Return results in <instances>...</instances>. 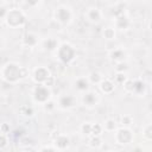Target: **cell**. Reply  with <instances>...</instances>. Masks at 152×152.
<instances>
[{
	"instance_id": "cell-1",
	"label": "cell",
	"mask_w": 152,
	"mask_h": 152,
	"mask_svg": "<svg viewBox=\"0 0 152 152\" xmlns=\"http://www.w3.org/2000/svg\"><path fill=\"white\" fill-rule=\"evenodd\" d=\"M0 76L5 82L10 84H15L28 76V70L25 66L19 65L18 63L10 62L1 68Z\"/></svg>"
},
{
	"instance_id": "cell-2",
	"label": "cell",
	"mask_w": 152,
	"mask_h": 152,
	"mask_svg": "<svg viewBox=\"0 0 152 152\" xmlns=\"http://www.w3.org/2000/svg\"><path fill=\"white\" fill-rule=\"evenodd\" d=\"M5 23L7 26L12 27V28H18L21 27L26 24V15L23 12L21 8H11L7 12V15L5 18Z\"/></svg>"
},
{
	"instance_id": "cell-3",
	"label": "cell",
	"mask_w": 152,
	"mask_h": 152,
	"mask_svg": "<svg viewBox=\"0 0 152 152\" xmlns=\"http://www.w3.org/2000/svg\"><path fill=\"white\" fill-rule=\"evenodd\" d=\"M56 56L63 64H70L76 58V49L69 43H62L56 51Z\"/></svg>"
},
{
	"instance_id": "cell-4",
	"label": "cell",
	"mask_w": 152,
	"mask_h": 152,
	"mask_svg": "<svg viewBox=\"0 0 152 152\" xmlns=\"http://www.w3.org/2000/svg\"><path fill=\"white\" fill-rule=\"evenodd\" d=\"M72 18H74V13H72L71 8L66 5H61L55 10L53 19L61 25L70 24L72 21Z\"/></svg>"
},
{
	"instance_id": "cell-5",
	"label": "cell",
	"mask_w": 152,
	"mask_h": 152,
	"mask_svg": "<svg viewBox=\"0 0 152 152\" xmlns=\"http://www.w3.org/2000/svg\"><path fill=\"white\" fill-rule=\"evenodd\" d=\"M32 99L36 103H39L43 106L49 100H51L50 88L45 87L44 84H36V87L33 88V91H32Z\"/></svg>"
},
{
	"instance_id": "cell-6",
	"label": "cell",
	"mask_w": 152,
	"mask_h": 152,
	"mask_svg": "<svg viewBox=\"0 0 152 152\" xmlns=\"http://www.w3.org/2000/svg\"><path fill=\"white\" fill-rule=\"evenodd\" d=\"M133 139H134V134L131 128L121 127V128H116V131L114 132V140L119 145H128L133 141Z\"/></svg>"
},
{
	"instance_id": "cell-7",
	"label": "cell",
	"mask_w": 152,
	"mask_h": 152,
	"mask_svg": "<svg viewBox=\"0 0 152 152\" xmlns=\"http://www.w3.org/2000/svg\"><path fill=\"white\" fill-rule=\"evenodd\" d=\"M51 76V71L49 68L44 65H39L32 71V80L36 84H44V82Z\"/></svg>"
},
{
	"instance_id": "cell-8",
	"label": "cell",
	"mask_w": 152,
	"mask_h": 152,
	"mask_svg": "<svg viewBox=\"0 0 152 152\" xmlns=\"http://www.w3.org/2000/svg\"><path fill=\"white\" fill-rule=\"evenodd\" d=\"M81 101H82V104L86 106L87 108H93V107H95L99 103L100 97H99V95H97L96 91L89 89L88 91H86V93L82 94Z\"/></svg>"
},
{
	"instance_id": "cell-9",
	"label": "cell",
	"mask_w": 152,
	"mask_h": 152,
	"mask_svg": "<svg viewBox=\"0 0 152 152\" xmlns=\"http://www.w3.org/2000/svg\"><path fill=\"white\" fill-rule=\"evenodd\" d=\"M84 17L87 18L88 21H90V23H93V24H97V23H100V21L102 20V18H103V12H102L99 7L91 6V7L87 8V11H86V13H84Z\"/></svg>"
},
{
	"instance_id": "cell-10",
	"label": "cell",
	"mask_w": 152,
	"mask_h": 152,
	"mask_svg": "<svg viewBox=\"0 0 152 152\" xmlns=\"http://www.w3.org/2000/svg\"><path fill=\"white\" fill-rule=\"evenodd\" d=\"M77 103V100L74 95H69V94H65V95H61L58 97V101H57V106L61 108V109H70L72 107H75Z\"/></svg>"
},
{
	"instance_id": "cell-11",
	"label": "cell",
	"mask_w": 152,
	"mask_h": 152,
	"mask_svg": "<svg viewBox=\"0 0 152 152\" xmlns=\"http://www.w3.org/2000/svg\"><path fill=\"white\" fill-rule=\"evenodd\" d=\"M129 26H131V19L126 13L114 17V28L115 30L125 31V30L129 28Z\"/></svg>"
},
{
	"instance_id": "cell-12",
	"label": "cell",
	"mask_w": 152,
	"mask_h": 152,
	"mask_svg": "<svg viewBox=\"0 0 152 152\" xmlns=\"http://www.w3.org/2000/svg\"><path fill=\"white\" fill-rule=\"evenodd\" d=\"M70 146V138L66 134H57V137L53 139V147L59 152L64 151Z\"/></svg>"
},
{
	"instance_id": "cell-13",
	"label": "cell",
	"mask_w": 152,
	"mask_h": 152,
	"mask_svg": "<svg viewBox=\"0 0 152 152\" xmlns=\"http://www.w3.org/2000/svg\"><path fill=\"white\" fill-rule=\"evenodd\" d=\"M126 57H127V53L122 48H114L109 51V58L110 61L115 62V64L126 62Z\"/></svg>"
},
{
	"instance_id": "cell-14",
	"label": "cell",
	"mask_w": 152,
	"mask_h": 152,
	"mask_svg": "<svg viewBox=\"0 0 152 152\" xmlns=\"http://www.w3.org/2000/svg\"><path fill=\"white\" fill-rule=\"evenodd\" d=\"M21 44L26 48H34L38 44V36L33 32H27L21 39Z\"/></svg>"
},
{
	"instance_id": "cell-15",
	"label": "cell",
	"mask_w": 152,
	"mask_h": 152,
	"mask_svg": "<svg viewBox=\"0 0 152 152\" xmlns=\"http://www.w3.org/2000/svg\"><path fill=\"white\" fill-rule=\"evenodd\" d=\"M75 88L80 91V93H86L90 89V83L88 81V77L87 76H81L78 78H76L75 81Z\"/></svg>"
},
{
	"instance_id": "cell-16",
	"label": "cell",
	"mask_w": 152,
	"mask_h": 152,
	"mask_svg": "<svg viewBox=\"0 0 152 152\" xmlns=\"http://www.w3.org/2000/svg\"><path fill=\"white\" fill-rule=\"evenodd\" d=\"M99 87H100V90H101L103 94H107V95L112 94V93L115 90V83H114L112 80H109V78H103V80L100 82Z\"/></svg>"
},
{
	"instance_id": "cell-17",
	"label": "cell",
	"mask_w": 152,
	"mask_h": 152,
	"mask_svg": "<svg viewBox=\"0 0 152 152\" xmlns=\"http://www.w3.org/2000/svg\"><path fill=\"white\" fill-rule=\"evenodd\" d=\"M43 46H44V49L46 51H50V52H53L55 51L56 52L57 49H58V46H59V43H58V40L56 38L50 37V38H46V39L43 40Z\"/></svg>"
},
{
	"instance_id": "cell-18",
	"label": "cell",
	"mask_w": 152,
	"mask_h": 152,
	"mask_svg": "<svg viewBox=\"0 0 152 152\" xmlns=\"http://www.w3.org/2000/svg\"><path fill=\"white\" fill-rule=\"evenodd\" d=\"M146 93V86L142 80H133V91L132 94L142 96Z\"/></svg>"
},
{
	"instance_id": "cell-19",
	"label": "cell",
	"mask_w": 152,
	"mask_h": 152,
	"mask_svg": "<svg viewBox=\"0 0 152 152\" xmlns=\"http://www.w3.org/2000/svg\"><path fill=\"white\" fill-rule=\"evenodd\" d=\"M103 144V140H102V137L101 135H90L89 137V140H88V145L91 147V148H100Z\"/></svg>"
},
{
	"instance_id": "cell-20",
	"label": "cell",
	"mask_w": 152,
	"mask_h": 152,
	"mask_svg": "<svg viewBox=\"0 0 152 152\" xmlns=\"http://www.w3.org/2000/svg\"><path fill=\"white\" fill-rule=\"evenodd\" d=\"M102 37L107 40H114L116 37V30L112 26H107L102 31Z\"/></svg>"
},
{
	"instance_id": "cell-21",
	"label": "cell",
	"mask_w": 152,
	"mask_h": 152,
	"mask_svg": "<svg viewBox=\"0 0 152 152\" xmlns=\"http://www.w3.org/2000/svg\"><path fill=\"white\" fill-rule=\"evenodd\" d=\"M87 77H88V81H89L90 84H100V82L104 78V77L102 76V74L99 72V71H93V72H90Z\"/></svg>"
},
{
	"instance_id": "cell-22",
	"label": "cell",
	"mask_w": 152,
	"mask_h": 152,
	"mask_svg": "<svg viewBox=\"0 0 152 152\" xmlns=\"http://www.w3.org/2000/svg\"><path fill=\"white\" fill-rule=\"evenodd\" d=\"M116 121L114 120V119H112V118H109V119H107L106 121H104V124L102 125V128H103V131H106V132H115L116 131Z\"/></svg>"
},
{
	"instance_id": "cell-23",
	"label": "cell",
	"mask_w": 152,
	"mask_h": 152,
	"mask_svg": "<svg viewBox=\"0 0 152 152\" xmlns=\"http://www.w3.org/2000/svg\"><path fill=\"white\" fill-rule=\"evenodd\" d=\"M19 113H20L23 116L31 118V116H33V114H34V109H33L31 106L24 104V106H21V107L19 108Z\"/></svg>"
},
{
	"instance_id": "cell-24",
	"label": "cell",
	"mask_w": 152,
	"mask_h": 152,
	"mask_svg": "<svg viewBox=\"0 0 152 152\" xmlns=\"http://www.w3.org/2000/svg\"><path fill=\"white\" fill-rule=\"evenodd\" d=\"M91 125H93L91 122H83L80 127L81 133L86 137H90L91 135Z\"/></svg>"
},
{
	"instance_id": "cell-25",
	"label": "cell",
	"mask_w": 152,
	"mask_h": 152,
	"mask_svg": "<svg viewBox=\"0 0 152 152\" xmlns=\"http://www.w3.org/2000/svg\"><path fill=\"white\" fill-rule=\"evenodd\" d=\"M142 137H144L145 140L151 141V139H152V125L151 124H147L142 128Z\"/></svg>"
},
{
	"instance_id": "cell-26",
	"label": "cell",
	"mask_w": 152,
	"mask_h": 152,
	"mask_svg": "<svg viewBox=\"0 0 152 152\" xmlns=\"http://www.w3.org/2000/svg\"><path fill=\"white\" fill-rule=\"evenodd\" d=\"M114 70L116 71V74H125L128 70V64L127 62H121V63H116L114 66Z\"/></svg>"
},
{
	"instance_id": "cell-27",
	"label": "cell",
	"mask_w": 152,
	"mask_h": 152,
	"mask_svg": "<svg viewBox=\"0 0 152 152\" xmlns=\"http://www.w3.org/2000/svg\"><path fill=\"white\" fill-rule=\"evenodd\" d=\"M121 125H122V127H126V128H129L131 127V125L133 124V118H132V115H128V114H125V115H122L121 116Z\"/></svg>"
},
{
	"instance_id": "cell-28",
	"label": "cell",
	"mask_w": 152,
	"mask_h": 152,
	"mask_svg": "<svg viewBox=\"0 0 152 152\" xmlns=\"http://www.w3.org/2000/svg\"><path fill=\"white\" fill-rule=\"evenodd\" d=\"M103 132L102 125L100 124H93L91 125V135H101Z\"/></svg>"
},
{
	"instance_id": "cell-29",
	"label": "cell",
	"mask_w": 152,
	"mask_h": 152,
	"mask_svg": "<svg viewBox=\"0 0 152 152\" xmlns=\"http://www.w3.org/2000/svg\"><path fill=\"white\" fill-rule=\"evenodd\" d=\"M122 86H124V89L126 93L132 94V91H133V80L132 78H127Z\"/></svg>"
},
{
	"instance_id": "cell-30",
	"label": "cell",
	"mask_w": 152,
	"mask_h": 152,
	"mask_svg": "<svg viewBox=\"0 0 152 152\" xmlns=\"http://www.w3.org/2000/svg\"><path fill=\"white\" fill-rule=\"evenodd\" d=\"M8 146V138L7 134H2L0 133V150H4Z\"/></svg>"
},
{
	"instance_id": "cell-31",
	"label": "cell",
	"mask_w": 152,
	"mask_h": 152,
	"mask_svg": "<svg viewBox=\"0 0 152 152\" xmlns=\"http://www.w3.org/2000/svg\"><path fill=\"white\" fill-rule=\"evenodd\" d=\"M43 108L45 112H52L55 108H56V103L52 101V100H49L46 103L43 104Z\"/></svg>"
},
{
	"instance_id": "cell-32",
	"label": "cell",
	"mask_w": 152,
	"mask_h": 152,
	"mask_svg": "<svg viewBox=\"0 0 152 152\" xmlns=\"http://www.w3.org/2000/svg\"><path fill=\"white\" fill-rule=\"evenodd\" d=\"M127 78H128V77L126 76V74H116V75H115V82H114V83L124 84Z\"/></svg>"
},
{
	"instance_id": "cell-33",
	"label": "cell",
	"mask_w": 152,
	"mask_h": 152,
	"mask_svg": "<svg viewBox=\"0 0 152 152\" xmlns=\"http://www.w3.org/2000/svg\"><path fill=\"white\" fill-rule=\"evenodd\" d=\"M0 133H2V134H8V133H10V125L6 124V122L1 124V125H0Z\"/></svg>"
},
{
	"instance_id": "cell-34",
	"label": "cell",
	"mask_w": 152,
	"mask_h": 152,
	"mask_svg": "<svg viewBox=\"0 0 152 152\" xmlns=\"http://www.w3.org/2000/svg\"><path fill=\"white\" fill-rule=\"evenodd\" d=\"M7 12H8V8L5 5H0V19L5 20V18L7 15Z\"/></svg>"
},
{
	"instance_id": "cell-35",
	"label": "cell",
	"mask_w": 152,
	"mask_h": 152,
	"mask_svg": "<svg viewBox=\"0 0 152 152\" xmlns=\"http://www.w3.org/2000/svg\"><path fill=\"white\" fill-rule=\"evenodd\" d=\"M55 81H56V80H55V76H52V75H51V76H50V77L44 82V86H45V87H48V88H50V87H52V86L55 84Z\"/></svg>"
},
{
	"instance_id": "cell-36",
	"label": "cell",
	"mask_w": 152,
	"mask_h": 152,
	"mask_svg": "<svg viewBox=\"0 0 152 152\" xmlns=\"http://www.w3.org/2000/svg\"><path fill=\"white\" fill-rule=\"evenodd\" d=\"M39 152H58V151L53 146H44V147L40 148Z\"/></svg>"
},
{
	"instance_id": "cell-37",
	"label": "cell",
	"mask_w": 152,
	"mask_h": 152,
	"mask_svg": "<svg viewBox=\"0 0 152 152\" xmlns=\"http://www.w3.org/2000/svg\"><path fill=\"white\" fill-rule=\"evenodd\" d=\"M108 152H119V151H115V150H110V151H108Z\"/></svg>"
},
{
	"instance_id": "cell-38",
	"label": "cell",
	"mask_w": 152,
	"mask_h": 152,
	"mask_svg": "<svg viewBox=\"0 0 152 152\" xmlns=\"http://www.w3.org/2000/svg\"><path fill=\"white\" fill-rule=\"evenodd\" d=\"M23 152H28V151H23Z\"/></svg>"
},
{
	"instance_id": "cell-39",
	"label": "cell",
	"mask_w": 152,
	"mask_h": 152,
	"mask_svg": "<svg viewBox=\"0 0 152 152\" xmlns=\"http://www.w3.org/2000/svg\"><path fill=\"white\" fill-rule=\"evenodd\" d=\"M0 46H1V43H0Z\"/></svg>"
}]
</instances>
